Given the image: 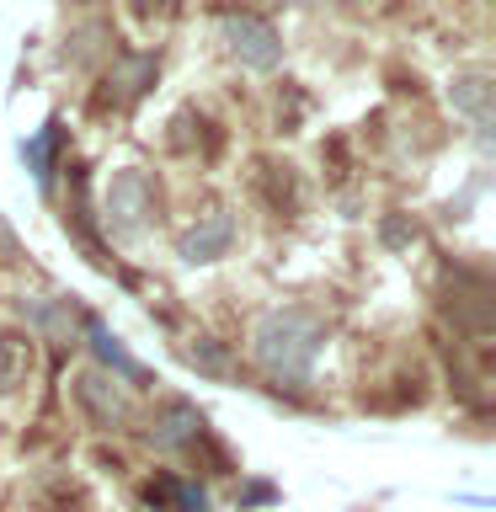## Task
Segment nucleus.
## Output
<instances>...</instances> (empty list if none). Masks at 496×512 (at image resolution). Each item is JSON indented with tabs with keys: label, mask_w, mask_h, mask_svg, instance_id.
<instances>
[{
	"label": "nucleus",
	"mask_w": 496,
	"mask_h": 512,
	"mask_svg": "<svg viewBox=\"0 0 496 512\" xmlns=\"http://www.w3.org/2000/svg\"><path fill=\"white\" fill-rule=\"evenodd\" d=\"M86 336H91V347H96V358H102L107 368H118V374L123 379H144V368L134 363V358H128V352H123V342H118V336H112L107 326H96V320H86Z\"/></svg>",
	"instance_id": "obj_7"
},
{
	"label": "nucleus",
	"mask_w": 496,
	"mask_h": 512,
	"mask_svg": "<svg viewBox=\"0 0 496 512\" xmlns=\"http://www.w3.org/2000/svg\"><path fill=\"white\" fill-rule=\"evenodd\" d=\"M150 208H155L150 176H144V171H118V176H112V187H107V224H112V230H118V235H139L144 219H150Z\"/></svg>",
	"instance_id": "obj_3"
},
{
	"label": "nucleus",
	"mask_w": 496,
	"mask_h": 512,
	"mask_svg": "<svg viewBox=\"0 0 496 512\" xmlns=\"http://www.w3.org/2000/svg\"><path fill=\"white\" fill-rule=\"evenodd\" d=\"M139 11H150V6H171V0H134Z\"/></svg>",
	"instance_id": "obj_14"
},
{
	"label": "nucleus",
	"mask_w": 496,
	"mask_h": 512,
	"mask_svg": "<svg viewBox=\"0 0 496 512\" xmlns=\"http://www.w3.org/2000/svg\"><path fill=\"white\" fill-rule=\"evenodd\" d=\"M187 358L198 363V368H214V374H219V368H224V352H219V347H208V342H198V347L187 352Z\"/></svg>",
	"instance_id": "obj_12"
},
{
	"label": "nucleus",
	"mask_w": 496,
	"mask_h": 512,
	"mask_svg": "<svg viewBox=\"0 0 496 512\" xmlns=\"http://www.w3.org/2000/svg\"><path fill=\"white\" fill-rule=\"evenodd\" d=\"M16 251V235L6 230V219H0V256H11Z\"/></svg>",
	"instance_id": "obj_13"
},
{
	"label": "nucleus",
	"mask_w": 496,
	"mask_h": 512,
	"mask_svg": "<svg viewBox=\"0 0 496 512\" xmlns=\"http://www.w3.org/2000/svg\"><path fill=\"white\" fill-rule=\"evenodd\" d=\"M230 240H235V219L214 208V214H203V224H192L182 235V256L187 262H214V256L230 251Z\"/></svg>",
	"instance_id": "obj_5"
},
{
	"label": "nucleus",
	"mask_w": 496,
	"mask_h": 512,
	"mask_svg": "<svg viewBox=\"0 0 496 512\" xmlns=\"http://www.w3.org/2000/svg\"><path fill=\"white\" fill-rule=\"evenodd\" d=\"M486 91H491V86H486L480 75H475V80H459V86H454V102H459L464 112H475V123H491V112H486Z\"/></svg>",
	"instance_id": "obj_10"
},
{
	"label": "nucleus",
	"mask_w": 496,
	"mask_h": 512,
	"mask_svg": "<svg viewBox=\"0 0 496 512\" xmlns=\"http://www.w3.org/2000/svg\"><path fill=\"white\" fill-rule=\"evenodd\" d=\"M32 374V342L22 336H0V390H16Z\"/></svg>",
	"instance_id": "obj_8"
},
{
	"label": "nucleus",
	"mask_w": 496,
	"mask_h": 512,
	"mask_svg": "<svg viewBox=\"0 0 496 512\" xmlns=\"http://www.w3.org/2000/svg\"><path fill=\"white\" fill-rule=\"evenodd\" d=\"M219 32H224V48H230L240 64H251V70H278L283 43L262 16H224Z\"/></svg>",
	"instance_id": "obj_2"
},
{
	"label": "nucleus",
	"mask_w": 496,
	"mask_h": 512,
	"mask_svg": "<svg viewBox=\"0 0 496 512\" xmlns=\"http://www.w3.org/2000/svg\"><path fill=\"white\" fill-rule=\"evenodd\" d=\"M171 507L176 512H208V496L192 486V480H176V486H171Z\"/></svg>",
	"instance_id": "obj_11"
},
{
	"label": "nucleus",
	"mask_w": 496,
	"mask_h": 512,
	"mask_svg": "<svg viewBox=\"0 0 496 512\" xmlns=\"http://www.w3.org/2000/svg\"><path fill=\"white\" fill-rule=\"evenodd\" d=\"M203 438V416L198 406H187V400H171V406H160L155 427H150V443L155 448H187Z\"/></svg>",
	"instance_id": "obj_6"
},
{
	"label": "nucleus",
	"mask_w": 496,
	"mask_h": 512,
	"mask_svg": "<svg viewBox=\"0 0 496 512\" xmlns=\"http://www.w3.org/2000/svg\"><path fill=\"white\" fill-rule=\"evenodd\" d=\"M320 342H326V326H320L310 310H272V315L256 320V336H251L256 363H262L278 384H299L310 374Z\"/></svg>",
	"instance_id": "obj_1"
},
{
	"label": "nucleus",
	"mask_w": 496,
	"mask_h": 512,
	"mask_svg": "<svg viewBox=\"0 0 496 512\" xmlns=\"http://www.w3.org/2000/svg\"><path fill=\"white\" fill-rule=\"evenodd\" d=\"M54 139H59V123H43V128H38V139H32V144H22V160L32 166V176H38L43 187H48V176H54V171H48V155H54Z\"/></svg>",
	"instance_id": "obj_9"
},
{
	"label": "nucleus",
	"mask_w": 496,
	"mask_h": 512,
	"mask_svg": "<svg viewBox=\"0 0 496 512\" xmlns=\"http://www.w3.org/2000/svg\"><path fill=\"white\" fill-rule=\"evenodd\" d=\"M75 400L91 411V422H96V427H123L128 416H134V406H128V395H123V390H118V384H112L107 374H96V368L75 379Z\"/></svg>",
	"instance_id": "obj_4"
}]
</instances>
